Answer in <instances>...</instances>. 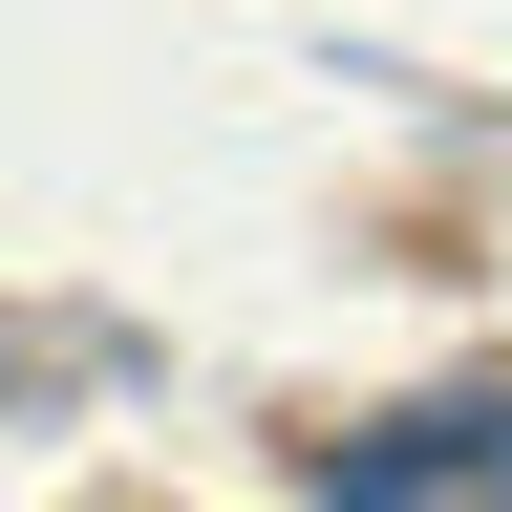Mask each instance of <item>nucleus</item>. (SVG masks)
<instances>
[{
    "label": "nucleus",
    "instance_id": "f257e3e1",
    "mask_svg": "<svg viewBox=\"0 0 512 512\" xmlns=\"http://www.w3.org/2000/svg\"><path fill=\"white\" fill-rule=\"evenodd\" d=\"M320 512H512V406H384V427H320Z\"/></svg>",
    "mask_w": 512,
    "mask_h": 512
}]
</instances>
